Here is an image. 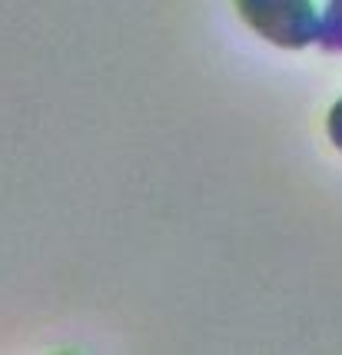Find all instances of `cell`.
Listing matches in <instances>:
<instances>
[{
    "label": "cell",
    "instance_id": "cell-1",
    "mask_svg": "<svg viewBox=\"0 0 342 355\" xmlns=\"http://www.w3.org/2000/svg\"><path fill=\"white\" fill-rule=\"evenodd\" d=\"M233 10L269 46L306 50L319 44L323 10L316 0H233Z\"/></svg>",
    "mask_w": 342,
    "mask_h": 355
},
{
    "label": "cell",
    "instance_id": "cell-3",
    "mask_svg": "<svg viewBox=\"0 0 342 355\" xmlns=\"http://www.w3.org/2000/svg\"><path fill=\"white\" fill-rule=\"evenodd\" d=\"M326 137H329V143L342 153V96L329 107V113H326Z\"/></svg>",
    "mask_w": 342,
    "mask_h": 355
},
{
    "label": "cell",
    "instance_id": "cell-2",
    "mask_svg": "<svg viewBox=\"0 0 342 355\" xmlns=\"http://www.w3.org/2000/svg\"><path fill=\"white\" fill-rule=\"evenodd\" d=\"M319 46L342 53V0H326L323 3V31H319Z\"/></svg>",
    "mask_w": 342,
    "mask_h": 355
}]
</instances>
